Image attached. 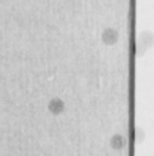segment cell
Masks as SVG:
<instances>
[{"label":"cell","instance_id":"2","mask_svg":"<svg viewBox=\"0 0 154 156\" xmlns=\"http://www.w3.org/2000/svg\"><path fill=\"white\" fill-rule=\"evenodd\" d=\"M118 40V33L114 29H106L103 32V41L106 44H114Z\"/></svg>","mask_w":154,"mask_h":156},{"label":"cell","instance_id":"1","mask_svg":"<svg viewBox=\"0 0 154 156\" xmlns=\"http://www.w3.org/2000/svg\"><path fill=\"white\" fill-rule=\"evenodd\" d=\"M48 108L52 114H61L63 111V108H65V104H63L62 100L57 97V99H52L51 101H50Z\"/></svg>","mask_w":154,"mask_h":156},{"label":"cell","instance_id":"3","mask_svg":"<svg viewBox=\"0 0 154 156\" xmlns=\"http://www.w3.org/2000/svg\"><path fill=\"white\" fill-rule=\"evenodd\" d=\"M124 144H125L124 137H122V136H120V134H116L113 138H111V147H113V148H116V149L122 148V147H124Z\"/></svg>","mask_w":154,"mask_h":156}]
</instances>
